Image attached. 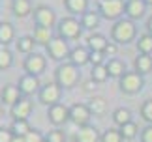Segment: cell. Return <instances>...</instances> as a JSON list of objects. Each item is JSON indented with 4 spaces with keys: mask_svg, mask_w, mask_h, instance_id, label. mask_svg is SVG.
I'll return each instance as SVG.
<instances>
[{
    "mask_svg": "<svg viewBox=\"0 0 152 142\" xmlns=\"http://www.w3.org/2000/svg\"><path fill=\"white\" fill-rule=\"evenodd\" d=\"M137 36V28H135V22H133L132 19H118L113 25V28H111V38H113V41L116 45H128L132 43L133 39H135Z\"/></svg>",
    "mask_w": 152,
    "mask_h": 142,
    "instance_id": "obj_1",
    "label": "cell"
},
{
    "mask_svg": "<svg viewBox=\"0 0 152 142\" xmlns=\"http://www.w3.org/2000/svg\"><path fill=\"white\" fill-rule=\"evenodd\" d=\"M79 79H81L79 67L73 66L72 62L60 64V66L56 67V71H55V82H56L60 88H66V90L73 88V86L79 82Z\"/></svg>",
    "mask_w": 152,
    "mask_h": 142,
    "instance_id": "obj_2",
    "label": "cell"
},
{
    "mask_svg": "<svg viewBox=\"0 0 152 142\" xmlns=\"http://www.w3.org/2000/svg\"><path fill=\"white\" fill-rule=\"evenodd\" d=\"M98 13L107 21H118L126 13V0H100Z\"/></svg>",
    "mask_w": 152,
    "mask_h": 142,
    "instance_id": "obj_3",
    "label": "cell"
},
{
    "mask_svg": "<svg viewBox=\"0 0 152 142\" xmlns=\"http://www.w3.org/2000/svg\"><path fill=\"white\" fill-rule=\"evenodd\" d=\"M83 32V25L75 17H64L58 21V36L64 39H79Z\"/></svg>",
    "mask_w": 152,
    "mask_h": 142,
    "instance_id": "obj_4",
    "label": "cell"
},
{
    "mask_svg": "<svg viewBox=\"0 0 152 142\" xmlns=\"http://www.w3.org/2000/svg\"><path fill=\"white\" fill-rule=\"evenodd\" d=\"M143 86H145V79L137 71H126L120 77V90L124 93H128V96H133V93L141 92Z\"/></svg>",
    "mask_w": 152,
    "mask_h": 142,
    "instance_id": "obj_5",
    "label": "cell"
},
{
    "mask_svg": "<svg viewBox=\"0 0 152 142\" xmlns=\"http://www.w3.org/2000/svg\"><path fill=\"white\" fill-rule=\"evenodd\" d=\"M60 97H62V88L56 84V82H47L39 88L38 92V99L39 103L47 105V106H53L56 103H60Z\"/></svg>",
    "mask_w": 152,
    "mask_h": 142,
    "instance_id": "obj_6",
    "label": "cell"
},
{
    "mask_svg": "<svg viewBox=\"0 0 152 142\" xmlns=\"http://www.w3.org/2000/svg\"><path fill=\"white\" fill-rule=\"evenodd\" d=\"M47 54L49 58H53V60H64V58H69V47H68V41L60 38V36H53V39L47 43Z\"/></svg>",
    "mask_w": 152,
    "mask_h": 142,
    "instance_id": "obj_7",
    "label": "cell"
},
{
    "mask_svg": "<svg viewBox=\"0 0 152 142\" xmlns=\"http://www.w3.org/2000/svg\"><path fill=\"white\" fill-rule=\"evenodd\" d=\"M90 116H92V112L88 109V105H85V103H75L69 106V122H73L77 127L88 125Z\"/></svg>",
    "mask_w": 152,
    "mask_h": 142,
    "instance_id": "obj_8",
    "label": "cell"
},
{
    "mask_svg": "<svg viewBox=\"0 0 152 142\" xmlns=\"http://www.w3.org/2000/svg\"><path fill=\"white\" fill-rule=\"evenodd\" d=\"M34 22L36 26H45V28H53L56 25V15L49 6H36L34 8Z\"/></svg>",
    "mask_w": 152,
    "mask_h": 142,
    "instance_id": "obj_9",
    "label": "cell"
},
{
    "mask_svg": "<svg viewBox=\"0 0 152 142\" xmlns=\"http://www.w3.org/2000/svg\"><path fill=\"white\" fill-rule=\"evenodd\" d=\"M45 66H47V60H45V56L39 54V52H32V54H28L25 58V62H23L25 71L30 73V75H42L45 71Z\"/></svg>",
    "mask_w": 152,
    "mask_h": 142,
    "instance_id": "obj_10",
    "label": "cell"
},
{
    "mask_svg": "<svg viewBox=\"0 0 152 142\" xmlns=\"http://www.w3.org/2000/svg\"><path fill=\"white\" fill-rule=\"evenodd\" d=\"M47 118L55 127H60L69 120V109L62 103H56V105H53L47 109Z\"/></svg>",
    "mask_w": 152,
    "mask_h": 142,
    "instance_id": "obj_11",
    "label": "cell"
},
{
    "mask_svg": "<svg viewBox=\"0 0 152 142\" xmlns=\"http://www.w3.org/2000/svg\"><path fill=\"white\" fill-rule=\"evenodd\" d=\"M17 88H19V92H21V96H32V93H36L39 92V88H42V84H39V79H38V75H30V73H25L19 79V84H17Z\"/></svg>",
    "mask_w": 152,
    "mask_h": 142,
    "instance_id": "obj_12",
    "label": "cell"
},
{
    "mask_svg": "<svg viewBox=\"0 0 152 142\" xmlns=\"http://www.w3.org/2000/svg\"><path fill=\"white\" fill-rule=\"evenodd\" d=\"M32 109H34V105H32L30 99H28V97H21L19 101L10 109V112H11V118H13V120H26V118L30 116Z\"/></svg>",
    "mask_w": 152,
    "mask_h": 142,
    "instance_id": "obj_13",
    "label": "cell"
},
{
    "mask_svg": "<svg viewBox=\"0 0 152 142\" xmlns=\"http://www.w3.org/2000/svg\"><path fill=\"white\" fill-rule=\"evenodd\" d=\"M147 13V4H145V0H126V15L128 19L132 21H137L145 17Z\"/></svg>",
    "mask_w": 152,
    "mask_h": 142,
    "instance_id": "obj_14",
    "label": "cell"
},
{
    "mask_svg": "<svg viewBox=\"0 0 152 142\" xmlns=\"http://www.w3.org/2000/svg\"><path fill=\"white\" fill-rule=\"evenodd\" d=\"M102 137L98 133V129L94 125H85V127H79V131L75 133V142H100Z\"/></svg>",
    "mask_w": 152,
    "mask_h": 142,
    "instance_id": "obj_15",
    "label": "cell"
},
{
    "mask_svg": "<svg viewBox=\"0 0 152 142\" xmlns=\"http://www.w3.org/2000/svg\"><path fill=\"white\" fill-rule=\"evenodd\" d=\"M0 99H2V103H4V105L13 106V105L21 99V92H19V88H17L15 84H6V86L2 88V92H0Z\"/></svg>",
    "mask_w": 152,
    "mask_h": 142,
    "instance_id": "obj_16",
    "label": "cell"
},
{
    "mask_svg": "<svg viewBox=\"0 0 152 142\" xmlns=\"http://www.w3.org/2000/svg\"><path fill=\"white\" fill-rule=\"evenodd\" d=\"M11 11H13V15L17 19H25L30 13H34L32 2L30 0H11Z\"/></svg>",
    "mask_w": 152,
    "mask_h": 142,
    "instance_id": "obj_17",
    "label": "cell"
},
{
    "mask_svg": "<svg viewBox=\"0 0 152 142\" xmlns=\"http://www.w3.org/2000/svg\"><path fill=\"white\" fill-rule=\"evenodd\" d=\"M69 62L77 67L88 64L90 62V51L85 49V47H75V49H72V52H69Z\"/></svg>",
    "mask_w": 152,
    "mask_h": 142,
    "instance_id": "obj_18",
    "label": "cell"
},
{
    "mask_svg": "<svg viewBox=\"0 0 152 142\" xmlns=\"http://www.w3.org/2000/svg\"><path fill=\"white\" fill-rule=\"evenodd\" d=\"M13 39H15V28H13V25L2 21V22H0V45L8 47Z\"/></svg>",
    "mask_w": 152,
    "mask_h": 142,
    "instance_id": "obj_19",
    "label": "cell"
},
{
    "mask_svg": "<svg viewBox=\"0 0 152 142\" xmlns=\"http://www.w3.org/2000/svg\"><path fill=\"white\" fill-rule=\"evenodd\" d=\"M133 66H135V71L141 75H147L152 71V56L150 54H137L135 60H133Z\"/></svg>",
    "mask_w": 152,
    "mask_h": 142,
    "instance_id": "obj_20",
    "label": "cell"
},
{
    "mask_svg": "<svg viewBox=\"0 0 152 142\" xmlns=\"http://www.w3.org/2000/svg\"><path fill=\"white\" fill-rule=\"evenodd\" d=\"M64 6L73 15H85L88 11V0H64Z\"/></svg>",
    "mask_w": 152,
    "mask_h": 142,
    "instance_id": "obj_21",
    "label": "cell"
},
{
    "mask_svg": "<svg viewBox=\"0 0 152 142\" xmlns=\"http://www.w3.org/2000/svg\"><path fill=\"white\" fill-rule=\"evenodd\" d=\"M105 67L109 71V77H115V79H120V77L126 73V64L122 60H118V58H109V62L105 64Z\"/></svg>",
    "mask_w": 152,
    "mask_h": 142,
    "instance_id": "obj_22",
    "label": "cell"
},
{
    "mask_svg": "<svg viewBox=\"0 0 152 142\" xmlns=\"http://www.w3.org/2000/svg\"><path fill=\"white\" fill-rule=\"evenodd\" d=\"M109 41L105 39V36L102 34H90L88 38H86V47H88V51H100L103 52L105 47H107Z\"/></svg>",
    "mask_w": 152,
    "mask_h": 142,
    "instance_id": "obj_23",
    "label": "cell"
},
{
    "mask_svg": "<svg viewBox=\"0 0 152 142\" xmlns=\"http://www.w3.org/2000/svg\"><path fill=\"white\" fill-rule=\"evenodd\" d=\"M34 45H38V43L34 41L32 36H21V38L15 41L17 51H19V52H25V54H32V52H34Z\"/></svg>",
    "mask_w": 152,
    "mask_h": 142,
    "instance_id": "obj_24",
    "label": "cell"
},
{
    "mask_svg": "<svg viewBox=\"0 0 152 142\" xmlns=\"http://www.w3.org/2000/svg\"><path fill=\"white\" fill-rule=\"evenodd\" d=\"M113 122H115L118 127H122V125H126V123L133 122V120H132V110L126 109V106H118V109L113 112Z\"/></svg>",
    "mask_w": 152,
    "mask_h": 142,
    "instance_id": "obj_25",
    "label": "cell"
},
{
    "mask_svg": "<svg viewBox=\"0 0 152 142\" xmlns=\"http://www.w3.org/2000/svg\"><path fill=\"white\" fill-rule=\"evenodd\" d=\"M100 13L98 11H86L85 15H81V25H83V28H86V30H94V28H98V25H100Z\"/></svg>",
    "mask_w": 152,
    "mask_h": 142,
    "instance_id": "obj_26",
    "label": "cell"
},
{
    "mask_svg": "<svg viewBox=\"0 0 152 142\" xmlns=\"http://www.w3.org/2000/svg\"><path fill=\"white\" fill-rule=\"evenodd\" d=\"M10 129H11V133H13L15 137H26V135L32 131L28 120H13L11 125H10Z\"/></svg>",
    "mask_w": 152,
    "mask_h": 142,
    "instance_id": "obj_27",
    "label": "cell"
},
{
    "mask_svg": "<svg viewBox=\"0 0 152 142\" xmlns=\"http://www.w3.org/2000/svg\"><path fill=\"white\" fill-rule=\"evenodd\" d=\"M34 41H36L38 45H45L47 47V43L53 39V34H51V28H45V26H36L34 28Z\"/></svg>",
    "mask_w": 152,
    "mask_h": 142,
    "instance_id": "obj_28",
    "label": "cell"
},
{
    "mask_svg": "<svg viewBox=\"0 0 152 142\" xmlns=\"http://www.w3.org/2000/svg\"><path fill=\"white\" fill-rule=\"evenodd\" d=\"M137 51L139 54H152V36L148 32H145L137 38Z\"/></svg>",
    "mask_w": 152,
    "mask_h": 142,
    "instance_id": "obj_29",
    "label": "cell"
},
{
    "mask_svg": "<svg viewBox=\"0 0 152 142\" xmlns=\"http://www.w3.org/2000/svg\"><path fill=\"white\" fill-rule=\"evenodd\" d=\"M88 109H90L92 114L100 116V114H103V112H105V109H107V101H105L102 96H94L88 101Z\"/></svg>",
    "mask_w": 152,
    "mask_h": 142,
    "instance_id": "obj_30",
    "label": "cell"
},
{
    "mask_svg": "<svg viewBox=\"0 0 152 142\" xmlns=\"http://www.w3.org/2000/svg\"><path fill=\"white\" fill-rule=\"evenodd\" d=\"M13 66V54L8 47H0V71H6Z\"/></svg>",
    "mask_w": 152,
    "mask_h": 142,
    "instance_id": "obj_31",
    "label": "cell"
},
{
    "mask_svg": "<svg viewBox=\"0 0 152 142\" xmlns=\"http://www.w3.org/2000/svg\"><path fill=\"white\" fill-rule=\"evenodd\" d=\"M118 129H120V135H122L124 140H133L137 137V133H139V127H137L135 122H130V123H126V125H122Z\"/></svg>",
    "mask_w": 152,
    "mask_h": 142,
    "instance_id": "obj_32",
    "label": "cell"
},
{
    "mask_svg": "<svg viewBox=\"0 0 152 142\" xmlns=\"http://www.w3.org/2000/svg\"><path fill=\"white\" fill-rule=\"evenodd\" d=\"M90 79L94 80V82H105V80L109 79V71H107V67H105V64H102V66H94V67H92Z\"/></svg>",
    "mask_w": 152,
    "mask_h": 142,
    "instance_id": "obj_33",
    "label": "cell"
},
{
    "mask_svg": "<svg viewBox=\"0 0 152 142\" xmlns=\"http://www.w3.org/2000/svg\"><path fill=\"white\" fill-rule=\"evenodd\" d=\"M122 140H124V138H122V135H120V129L109 127L107 131H103L100 142H122Z\"/></svg>",
    "mask_w": 152,
    "mask_h": 142,
    "instance_id": "obj_34",
    "label": "cell"
},
{
    "mask_svg": "<svg viewBox=\"0 0 152 142\" xmlns=\"http://www.w3.org/2000/svg\"><path fill=\"white\" fill-rule=\"evenodd\" d=\"M45 140L47 142H66V135H64L62 129H53V131L47 133V137H45Z\"/></svg>",
    "mask_w": 152,
    "mask_h": 142,
    "instance_id": "obj_35",
    "label": "cell"
},
{
    "mask_svg": "<svg viewBox=\"0 0 152 142\" xmlns=\"http://www.w3.org/2000/svg\"><path fill=\"white\" fill-rule=\"evenodd\" d=\"M141 118L147 123H152V99H147L141 106Z\"/></svg>",
    "mask_w": 152,
    "mask_h": 142,
    "instance_id": "obj_36",
    "label": "cell"
},
{
    "mask_svg": "<svg viewBox=\"0 0 152 142\" xmlns=\"http://www.w3.org/2000/svg\"><path fill=\"white\" fill-rule=\"evenodd\" d=\"M103 58H105L103 52H100V51H90V64H92V67H94V66H102V64H103Z\"/></svg>",
    "mask_w": 152,
    "mask_h": 142,
    "instance_id": "obj_37",
    "label": "cell"
},
{
    "mask_svg": "<svg viewBox=\"0 0 152 142\" xmlns=\"http://www.w3.org/2000/svg\"><path fill=\"white\" fill-rule=\"evenodd\" d=\"M116 52H118V45L115 43V41H109L107 47H105V51H103V54L105 56H111V58H116Z\"/></svg>",
    "mask_w": 152,
    "mask_h": 142,
    "instance_id": "obj_38",
    "label": "cell"
},
{
    "mask_svg": "<svg viewBox=\"0 0 152 142\" xmlns=\"http://www.w3.org/2000/svg\"><path fill=\"white\" fill-rule=\"evenodd\" d=\"M25 138H26V142H43V140H45V137L38 131V129H32V131L28 133Z\"/></svg>",
    "mask_w": 152,
    "mask_h": 142,
    "instance_id": "obj_39",
    "label": "cell"
},
{
    "mask_svg": "<svg viewBox=\"0 0 152 142\" xmlns=\"http://www.w3.org/2000/svg\"><path fill=\"white\" fill-rule=\"evenodd\" d=\"M15 135L11 133V129L8 127H0V142H13Z\"/></svg>",
    "mask_w": 152,
    "mask_h": 142,
    "instance_id": "obj_40",
    "label": "cell"
},
{
    "mask_svg": "<svg viewBox=\"0 0 152 142\" xmlns=\"http://www.w3.org/2000/svg\"><path fill=\"white\" fill-rule=\"evenodd\" d=\"M141 142H152V123H148L141 131Z\"/></svg>",
    "mask_w": 152,
    "mask_h": 142,
    "instance_id": "obj_41",
    "label": "cell"
},
{
    "mask_svg": "<svg viewBox=\"0 0 152 142\" xmlns=\"http://www.w3.org/2000/svg\"><path fill=\"white\" fill-rule=\"evenodd\" d=\"M147 32L152 36V17H148V21H147Z\"/></svg>",
    "mask_w": 152,
    "mask_h": 142,
    "instance_id": "obj_42",
    "label": "cell"
},
{
    "mask_svg": "<svg viewBox=\"0 0 152 142\" xmlns=\"http://www.w3.org/2000/svg\"><path fill=\"white\" fill-rule=\"evenodd\" d=\"M13 142H26L25 137H13Z\"/></svg>",
    "mask_w": 152,
    "mask_h": 142,
    "instance_id": "obj_43",
    "label": "cell"
},
{
    "mask_svg": "<svg viewBox=\"0 0 152 142\" xmlns=\"http://www.w3.org/2000/svg\"><path fill=\"white\" fill-rule=\"evenodd\" d=\"M145 4H147V6H152V0H145Z\"/></svg>",
    "mask_w": 152,
    "mask_h": 142,
    "instance_id": "obj_44",
    "label": "cell"
},
{
    "mask_svg": "<svg viewBox=\"0 0 152 142\" xmlns=\"http://www.w3.org/2000/svg\"><path fill=\"white\" fill-rule=\"evenodd\" d=\"M43 142H47V140H43Z\"/></svg>",
    "mask_w": 152,
    "mask_h": 142,
    "instance_id": "obj_45",
    "label": "cell"
}]
</instances>
